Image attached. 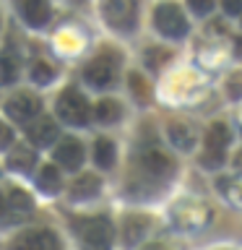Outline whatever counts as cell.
Wrapping results in <instances>:
<instances>
[{
    "mask_svg": "<svg viewBox=\"0 0 242 250\" xmlns=\"http://www.w3.org/2000/svg\"><path fill=\"white\" fill-rule=\"evenodd\" d=\"M16 8H19L21 19L34 29H42L50 23V16H52V8H50V0H16Z\"/></svg>",
    "mask_w": 242,
    "mask_h": 250,
    "instance_id": "obj_11",
    "label": "cell"
},
{
    "mask_svg": "<svg viewBox=\"0 0 242 250\" xmlns=\"http://www.w3.org/2000/svg\"><path fill=\"white\" fill-rule=\"evenodd\" d=\"M11 146V128L8 125H3V148Z\"/></svg>",
    "mask_w": 242,
    "mask_h": 250,
    "instance_id": "obj_30",
    "label": "cell"
},
{
    "mask_svg": "<svg viewBox=\"0 0 242 250\" xmlns=\"http://www.w3.org/2000/svg\"><path fill=\"white\" fill-rule=\"evenodd\" d=\"M29 141L34 146H50L55 138H58V125H55L50 117H39L29 125Z\"/></svg>",
    "mask_w": 242,
    "mask_h": 250,
    "instance_id": "obj_15",
    "label": "cell"
},
{
    "mask_svg": "<svg viewBox=\"0 0 242 250\" xmlns=\"http://www.w3.org/2000/svg\"><path fill=\"white\" fill-rule=\"evenodd\" d=\"M31 208H34V203L23 190H19V188L5 190V222H21L31 214Z\"/></svg>",
    "mask_w": 242,
    "mask_h": 250,
    "instance_id": "obj_12",
    "label": "cell"
},
{
    "mask_svg": "<svg viewBox=\"0 0 242 250\" xmlns=\"http://www.w3.org/2000/svg\"><path fill=\"white\" fill-rule=\"evenodd\" d=\"M226 94H229L232 99H242V70L226 78Z\"/></svg>",
    "mask_w": 242,
    "mask_h": 250,
    "instance_id": "obj_27",
    "label": "cell"
},
{
    "mask_svg": "<svg viewBox=\"0 0 242 250\" xmlns=\"http://www.w3.org/2000/svg\"><path fill=\"white\" fill-rule=\"evenodd\" d=\"M187 5H190L193 13L206 16V13H211V8H214V0H187Z\"/></svg>",
    "mask_w": 242,
    "mask_h": 250,
    "instance_id": "obj_28",
    "label": "cell"
},
{
    "mask_svg": "<svg viewBox=\"0 0 242 250\" xmlns=\"http://www.w3.org/2000/svg\"><path fill=\"white\" fill-rule=\"evenodd\" d=\"M34 162H37V156H34V151L31 148H23V146H19V148H13L11 154H8V169H13V172H29L31 167H34Z\"/></svg>",
    "mask_w": 242,
    "mask_h": 250,
    "instance_id": "obj_20",
    "label": "cell"
},
{
    "mask_svg": "<svg viewBox=\"0 0 242 250\" xmlns=\"http://www.w3.org/2000/svg\"><path fill=\"white\" fill-rule=\"evenodd\" d=\"M146 250H169V248H164V245H151V248H146Z\"/></svg>",
    "mask_w": 242,
    "mask_h": 250,
    "instance_id": "obj_32",
    "label": "cell"
},
{
    "mask_svg": "<svg viewBox=\"0 0 242 250\" xmlns=\"http://www.w3.org/2000/svg\"><path fill=\"white\" fill-rule=\"evenodd\" d=\"M94 162H97L99 169H112L117 162V146L112 138L99 136L97 144H94Z\"/></svg>",
    "mask_w": 242,
    "mask_h": 250,
    "instance_id": "obj_18",
    "label": "cell"
},
{
    "mask_svg": "<svg viewBox=\"0 0 242 250\" xmlns=\"http://www.w3.org/2000/svg\"><path fill=\"white\" fill-rule=\"evenodd\" d=\"M101 16L117 31H133L138 23V3L136 0H104Z\"/></svg>",
    "mask_w": 242,
    "mask_h": 250,
    "instance_id": "obj_6",
    "label": "cell"
},
{
    "mask_svg": "<svg viewBox=\"0 0 242 250\" xmlns=\"http://www.w3.org/2000/svg\"><path fill=\"white\" fill-rule=\"evenodd\" d=\"M94 117H97L99 123H117L122 117V107H120V102L117 99H99L97 104H94Z\"/></svg>",
    "mask_w": 242,
    "mask_h": 250,
    "instance_id": "obj_19",
    "label": "cell"
},
{
    "mask_svg": "<svg viewBox=\"0 0 242 250\" xmlns=\"http://www.w3.org/2000/svg\"><path fill=\"white\" fill-rule=\"evenodd\" d=\"M128 81H130V91H133V97H136L138 102H146L148 97H151V91H148V83L141 78V73H130L128 76Z\"/></svg>",
    "mask_w": 242,
    "mask_h": 250,
    "instance_id": "obj_26",
    "label": "cell"
},
{
    "mask_svg": "<svg viewBox=\"0 0 242 250\" xmlns=\"http://www.w3.org/2000/svg\"><path fill=\"white\" fill-rule=\"evenodd\" d=\"M240 3H242V0H224L222 5H224V11L229 13V16H234V13H240V11H242V5H240Z\"/></svg>",
    "mask_w": 242,
    "mask_h": 250,
    "instance_id": "obj_29",
    "label": "cell"
},
{
    "mask_svg": "<svg viewBox=\"0 0 242 250\" xmlns=\"http://www.w3.org/2000/svg\"><path fill=\"white\" fill-rule=\"evenodd\" d=\"M58 115L68 125H83L94 115V107H89V102L78 89H65L58 97Z\"/></svg>",
    "mask_w": 242,
    "mask_h": 250,
    "instance_id": "obj_5",
    "label": "cell"
},
{
    "mask_svg": "<svg viewBox=\"0 0 242 250\" xmlns=\"http://www.w3.org/2000/svg\"><path fill=\"white\" fill-rule=\"evenodd\" d=\"M219 190H222V195L232 203V206H240L242 208V185L237 183V180L222 177V180H219Z\"/></svg>",
    "mask_w": 242,
    "mask_h": 250,
    "instance_id": "obj_22",
    "label": "cell"
},
{
    "mask_svg": "<svg viewBox=\"0 0 242 250\" xmlns=\"http://www.w3.org/2000/svg\"><path fill=\"white\" fill-rule=\"evenodd\" d=\"M148 227H151V219H148V216H143V214H128L122 219V240H125V245H128V248L138 245V242L146 237Z\"/></svg>",
    "mask_w": 242,
    "mask_h": 250,
    "instance_id": "obj_14",
    "label": "cell"
},
{
    "mask_svg": "<svg viewBox=\"0 0 242 250\" xmlns=\"http://www.w3.org/2000/svg\"><path fill=\"white\" fill-rule=\"evenodd\" d=\"M234 167H237V169L242 172V151H240L237 156H234Z\"/></svg>",
    "mask_w": 242,
    "mask_h": 250,
    "instance_id": "obj_31",
    "label": "cell"
},
{
    "mask_svg": "<svg viewBox=\"0 0 242 250\" xmlns=\"http://www.w3.org/2000/svg\"><path fill=\"white\" fill-rule=\"evenodd\" d=\"M175 159L164 151V148H159L156 144L151 146H143L138 154V169L143 172V175L148 180H156V183H161V180H169L172 175H175Z\"/></svg>",
    "mask_w": 242,
    "mask_h": 250,
    "instance_id": "obj_3",
    "label": "cell"
},
{
    "mask_svg": "<svg viewBox=\"0 0 242 250\" xmlns=\"http://www.w3.org/2000/svg\"><path fill=\"white\" fill-rule=\"evenodd\" d=\"M175 222H177V227H182V229H187V232H198L211 222V208L198 203V201L180 203V206L175 208Z\"/></svg>",
    "mask_w": 242,
    "mask_h": 250,
    "instance_id": "obj_8",
    "label": "cell"
},
{
    "mask_svg": "<svg viewBox=\"0 0 242 250\" xmlns=\"http://www.w3.org/2000/svg\"><path fill=\"white\" fill-rule=\"evenodd\" d=\"M55 162L62 164L65 169H78L83 164V144L76 138H62L55 148Z\"/></svg>",
    "mask_w": 242,
    "mask_h": 250,
    "instance_id": "obj_13",
    "label": "cell"
},
{
    "mask_svg": "<svg viewBox=\"0 0 242 250\" xmlns=\"http://www.w3.org/2000/svg\"><path fill=\"white\" fill-rule=\"evenodd\" d=\"M76 237L83 250H109L112 248V222L107 216H86V219H73Z\"/></svg>",
    "mask_w": 242,
    "mask_h": 250,
    "instance_id": "obj_1",
    "label": "cell"
},
{
    "mask_svg": "<svg viewBox=\"0 0 242 250\" xmlns=\"http://www.w3.org/2000/svg\"><path fill=\"white\" fill-rule=\"evenodd\" d=\"M167 136L172 141V146L180 148V151H190V148L195 146V130L185 123H177V120L169 123L167 125Z\"/></svg>",
    "mask_w": 242,
    "mask_h": 250,
    "instance_id": "obj_17",
    "label": "cell"
},
{
    "mask_svg": "<svg viewBox=\"0 0 242 250\" xmlns=\"http://www.w3.org/2000/svg\"><path fill=\"white\" fill-rule=\"evenodd\" d=\"M60 172L52 167V164H42V169H39L37 175V185L42 188L44 193H58L60 190Z\"/></svg>",
    "mask_w": 242,
    "mask_h": 250,
    "instance_id": "obj_21",
    "label": "cell"
},
{
    "mask_svg": "<svg viewBox=\"0 0 242 250\" xmlns=\"http://www.w3.org/2000/svg\"><path fill=\"white\" fill-rule=\"evenodd\" d=\"M39 109H42L39 99L34 94H26V91L13 94V97L5 102V112H8V117H13L16 123H29L31 117L39 115Z\"/></svg>",
    "mask_w": 242,
    "mask_h": 250,
    "instance_id": "obj_10",
    "label": "cell"
},
{
    "mask_svg": "<svg viewBox=\"0 0 242 250\" xmlns=\"http://www.w3.org/2000/svg\"><path fill=\"white\" fill-rule=\"evenodd\" d=\"M52 78H55V68L47 60H37L34 65H31V81L34 83L44 86V83H50Z\"/></svg>",
    "mask_w": 242,
    "mask_h": 250,
    "instance_id": "obj_23",
    "label": "cell"
},
{
    "mask_svg": "<svg viewBox=\"0 0 242 250\" xmlns=\"http://www.w3.org/2000/svg\"><path fill=\"white\" fill-rule=\"evenodd\" d=\"M16 73H19V62H16L11 52H5L3 60H0V78H3V83H13Z\"/></svg>",
    "mask_w": 242,
    "mask_h": 250,
    "instance_id": "obj_25",
    "label": "cell"
},
{
    "mask_svg": "<svg viewBox=\"0 0 242 250\" xmlns=\"http://www.w3.org/2000/svg\"><path fill=\"white\" fill-rule=\"evenodd\" d=\"M117 65H120V55L115 50L99 52L83 68V81L89 86H94V89H109L117 81Z\"/></svg>",
    "mask_w": 242,
    "mask_h": 250,
    "instance_id": "obj_2",
    "label": "cell"
},
{
    "mask_svg": "<svg viewBox=\"0 0 242 250\" xmlns=\"http://www.w3.org/2000/svg\"><path fill=\"white\" fill-rule=\"evenodd\" d=\"M232 141V130L229 125L216 120L208 125V133H206V151L201 156V164L208 169H219L226 159V146Z\"/></svg>",
    "mask_w": 242,
    "mask_h": 250,
    "instance_id": "obj_4",
    "label": "cell"
},
{
    "mask_svg": "<svg viewBox=\"0 0 242 250\" xmlns=\"http://www.w3.org/2000/svg\"><path fill=\"white\" fill-rule=\"evenodd\" d=\"M101 190V180L97 175H91V172H86V175L76 177V183L70 185V198L73 201H89V198H97Z\"/></svg>",
    "mask_w": 242,
    "mask_h": 250,
    "instance_id": "obj_16",
    "label": "cell"
},
{
    "mask_svg": "<svg viewBox=\"0 0 242 250\" xmlns=\"http://www.w3.org/2000/svg\"><path fill=\"white\" fill-rule=\"evenodd\" d=\"M154 23H156V31L164 37H169V39H180V37L187 34V19H185V13L180 11V5H175V3L156 5Z\"/></svg>",
    "mask_w": 242,
    "mask_h": 250,
    "instance_id": "obj_7",
    "label": "cell"
},
{
    "mask_svg": "<svg viewBox=\"0 0 242 250\" xmlns=\"http://www.w3.org/2000/svg\"><path fill=\"white\" fill-rule=\"evenodd\" d=\"M169 58H172V52L164 50V47H151V50H146V55H143L146 65L151 68V70H159L161 65H167Z\"/></svg>",
    "mask_w": 242,
    "mask_h": 250,
    "instance_id": "obj_24",
    "label": "cell"
},
{
    "mask_svg": "<svg viewBox=\"0 0 242 250\" xmlns=\"http://www.w3.org/2000/svg\"><path fill=\"white\" fill-rule=\"evenodd\" d=\"M11 250H60V242L50 229H26L11 240Z\"/></svg>",
    "mask_w": 242,
    "mask_h": 250,
    "instance_id": "obj_9",
    "label": "cell"
}]
</instances>
